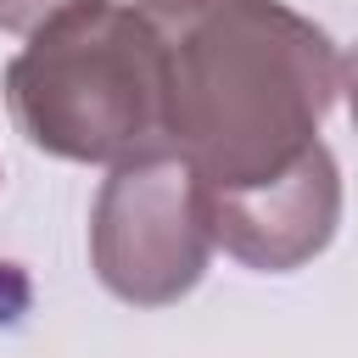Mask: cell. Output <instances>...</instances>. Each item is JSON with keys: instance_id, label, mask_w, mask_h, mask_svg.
I'll list each match as a JSON object with an SVG mask.
<instances>
[{"instance_id": "5b68a950", "label": "cell", "mask_w": 358, "mask_h": 358, "mask_svg": "<svg viewBox=\"0 0 358 358\" xmlns=\"http://www.w3.org/2000/svg\"><path fill=\"white\" fill-rule=\"evenodd\" d=\"M67 6H84V0H0V28L34 34L39 22H50V17L67 11Z\"/></svg>"}, {"instance_id": "7a4b0ae2", "label": "cell", "mask_w": 358, "mask_h": 358, "mask_svg": "<svg viewBox=\"0 0 358 358\" xmlns=\"http://www.w3.org/2000/svg\"><path fill=\"white\" fill-rule=\"evenodd\" d=\"M6 106L34 151L129 168L168 151V73L140 6L84 0L56 11L6 62Z\"/></svg>"}, {"instance_id": "3957f363", "label": "cell", "mask_w": 358, "mask_h": 358, "mask_svg": "<svg viewBox=\"0 0 358 358\" xmlns=\"http://www.w3.org/2000/svg\"><path fill=\"white\" fill-rule=\"evenodd\" d=\"M207 190L179 157L112 168L90 213V263L101 285L134 308L179 302L213 257Z\"/></svg>"}, {"instance_id": "6da1fadb", "label": "cell", "mask_w": 358, "mask_h": 358, "mask_svg": "<svg viewBox=\"0 0 358 358\" xmlns=\"http://www.w3.org/2000/svg\"><path fill=\"white\" fill-rule=\"evenodd\" d=\"M162 45L168 151L213 190L285 173L341 90L336 45L280 0H134Z\"/></svg>"}, {"instance_id": "277c9868", "label": "cell", "mask_w": 358, "mask_h": 358, "mask_svg": "<svg viewBox=\"0 0 358 358\" xmlns=\"http://www.w3.org/2000/svg\"><path fill=\"white\" fill-rule=\"evenodd\" d=\"M207 190L213 241L257 274H285L319 257L341 224V173L324 145H308L285 173L241 190Z\"/></svg>"}, {"instance_id": "8992f818", "label": "cell", "mask_w": 358, "mask_h": 358, "mask_svg": "<svg viewBox=\"0 0 358 358\" xmlns=\"http://www.w3.org/2000/svg\"><path fill=\"white\" fill-rule=\"evenodd\" d=\"M341 90H347V106H352V123H358V45L341 62Z\"/></svg>"}]
</instances>
